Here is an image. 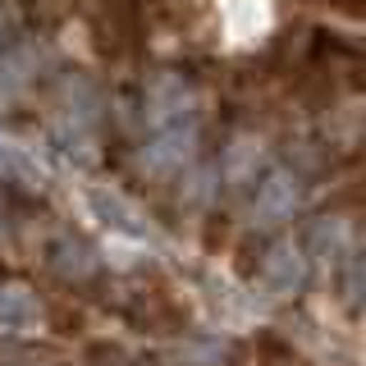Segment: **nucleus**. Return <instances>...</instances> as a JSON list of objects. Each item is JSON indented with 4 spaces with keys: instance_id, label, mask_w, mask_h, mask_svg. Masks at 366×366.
Instances as JSON below:
<instances>
[{
    "instance_id": "1",
    "label": "nucleus",
    "mask_w": 366,
    "mask_h": 366,
    "mask_svg": "<svg viewBox=\"0 0 366 366\" xmlns=\"http://www.w3.org/2000/svg\"><path fill=\"white\" fill-rule=\"evenodd\" d=\"M41 316L37 293L23 284H0V330H23Z\"/></svg>"
}]
</instances>
